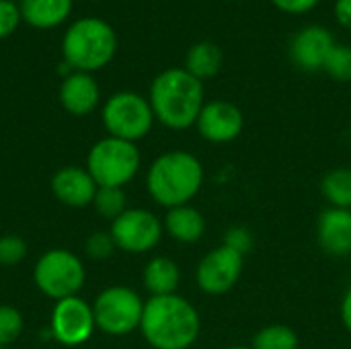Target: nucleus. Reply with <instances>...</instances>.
I'll list each match as a JSON object with an SVG mask.
<instances>
[{
    "label": "nucleus",
    "instance_id": "f257e3e1",
    "mask_svg": "<svg viewBox=\"0 0 351 349\" xmlns=\"http://www.w3.org/2000/svg\"><path fill=\"white\" fill-rule=\"evenodd\" d=\"M142 337L152 349H189L202 333L197 309L179 294L150 296L140 323Z\"/></svg>",
    "mask_w": 351,
    "mask_h": 349
},
{
    "label": "nucleus",
    "instance_id": "f03ea898",
    "mask_svg": "<svg viewBox=\"0 0 351 349\" xmlns=\"http://www.w3.org/2000/svg\"><path fill=\"white\" fill-rule=\"evenodd\" d=\"M148 101L154 119L169 130L181 132L195 125L206 105L204 82L185 68H169L152 80Z\"/></svg>",
    "mask_w": 351,
    "mask_h": 349
},
{
    "label": "nucleus",
    "instance_id": "7ed1b4c3",
    "mask_svg": "<svg viewBox=\"0 0 351 349\" xmlns=\"http://www.w3.org/2000/svg\"><path fill=\"white\" fill-rule=\"evenodd\" d=\"M204 165L187 150L160 154L146 173L148 195L162 208L187 206L204 187Z\"/></svg>",
    "mask_w": 351,
    "mask_h": 349
},
{
    "label": "nucleus",
    "instance_id": "20e7f679",
    "mask_svg": "<svg viewBox=\"0 0 351 349\" xmlns=\"http://www.w3.org/2000/svg\"><path fill=\"white\" fill-rule=\"evenodd\" d=\"M117 37L109 23L101 19H80L64 35V58L78 72L107 66L115 53Z\"/></svg>",
    "mask_w": 351,
    "mask_h": 349
},
{
    "label": "nucleus",
    "instance_id": "39448f33",
    "mask_svg": "<svg viewBox=\"0 0 351 349\" xmlns=\"http://www.w3.org/2000/svg\"><path fill=\"white\" fill-rule=\"evenodd\" d=\"M142 156L134 142L107 136L99 140L86 156V171L97 187H125L140 171Z\"/></svg>",
    "mask_w": 351,
    "mask_h": 349
},
{
    "label": "nucleus",
    "instance_id": "423d86ee",
    "mask_svg": "<svg viewBox=\"0 0 351 349\" xmlns=\"http://www.w3.org/2000/svg\"><path fill=\"white\" fill-rule=\"evenodd\" d=\"M33 280L41 294L58 302L78 296L84 286L86 272L76 253L68 249H49L35 261Z\"/></svg>",
    "mask_w": 351,
    "mask_h": 349
},
{
    "label": "nucleus",
    "instance_id": "0eeeda50",
    "mask_svg": "<svg viewBox=\"0 0 351 349\" xmlns=\"http://www.w3.org/2000/svg\"><path fill=\"white\" fill-rule=\"evenodd\" d=\"M95 325L101 333L111 337H125L140 329L144 315V300L134 288L109 286L93 302Z\"/></svg>",
    "mask_w": 351,
    "mask_h": 349
},
{
    "label": "nucleus",
    "instance_id": "6e6552de",
    "mask_svg": "<svg viewBox=\"0 0 351 349\" xmlns=\"http://www.w3.org/2000/svg\"><path fill=\"white\" fill-rule=\"evenodd\" d=\"M154 123V113L150 107V101L144 99L138 93L121 91L109 97V101L103 107V125L109 132V136L138 142L148 136Z\"/></svg>",
    "mask_w": 351,
    "mask_h": 349
},
{
    "label": "nucleus",
    "instance_id": "1a4fd4ad",
    "mask_svg": "<svg viewBox=\"0 0 351 349\" xmlns=\"http://www.w3.org/2000/svg\"><path fill=\"white\" fill-rule=\"evenodd\" d=\"M165 226L158 216L144 208H128L111 222L109 234L119 251L130 255L150 253L162 239Z\"/></svg>",
    "mask_w": 351,
    "mask_h": 349
},
{
    "label": "nucleus",
    "instance_id": "9d476101",
    "mask_svg": "<svg viewBox=\"0 0 351 349\" xmlns=\"http://www.w3.org/2000/svg\"><path fill=\"white\" fill-rule=\"evenodd\" d=\"M245 257L226 245L206 253L195 267V284L208 296L228 294L241 280Z\"/></svg>",
    "mask_w": 351,
    "mask_h": 349
},
{
    "label": "nucleus",
    "instance_id": "9b49d317",
    "mask_svg": "<svg viewBox=\"0 0 351 349\" xmlns=\"http://www.w3.org/2000/svg\"><path fill=\"white\" fill-rule=\"evenodd\" d=\"M95 315L93 304L78 296H70L64 300H58L51 319H49V331L53 339L66 348H76L86 344L95 333Z\"/></svg>",
    "mask_w": 351,
    "mask_h": 349
},
{
    "label": "nucleus",
    "instance_id": "f8f14e48",
    "mask_svg": "<svg viewBox=\"0 0 351 349\" xmlns=\"http://www.w3.org/2000/svg\"><path fill=\"white\" fill-rule=\"evenodd\" d=\"M197 134L210 144H228L234 142L245 128V115L241 107L230 101L216 99L208 101L199 111L195 121Z\"/></svg>",
    "mask_w": 351,
    "mask_h": 349
},
{
    "label": "nucleus",
    "instance_id": "ddd939ff",
    "mask_svg": "<svg viewBox=\"0 0 351 349\" xmlns=\"http://www.w3.org/2000/svg\"><path fill=\"white\" fill-rule=\"evenodd\" d=\"M333 45L335 39L329 29H325L323 25H306L292 35L288 51L296 68L304 72H317L323 70Z\"/></svg>",
    "mask_w": 351,
    "mask_h": 349
},
{
    "label": "nucleus",
    "instance_id": "4468645a",
    "mask_svg": "<svg viewBox=\"0 0 351 349\" xmlns=\"http://www.w3.org/2000/svg\"><path fill=\"white\" fill-rule=\"evenodd\" d=\"M97 183L86 169L76 165L62 167L51 177V193L53 197L68 208H86L93 206L97 195Z\"/></svg>",
    "mask_w": 351,
    "mask_h": 349
},
{
    "label": "nucleus",
    "instance_id": "2eb2a0df",
    "mask_svg": "<svg viewBox=\"0 0 351 349\" xmlns=\"http://www.w3.org/2000/svg\"><path fill=\"white\" fill-rule=\"evenodd\" d=\"M319 247L331 257L351 255V210L327 208L317 220Z\"/></svg>",
    "mask_w": 351,
    "mask_h": 349
},
{
    "label": "nucleus",
    "instance_id": "dca6fc26",
    "mask_svg": "<svg viewBox=\"0 0 351 349\" xmlns=\"http://www.w3.org/2000/svg\"><path fill=\"white\" fill-rule=\"evenodd\" d=\"M60 101L68 113L88 115L99 103V84L86 72H74L62 82Z\"/></svg>",
    "mask_w": 351,
    "mask_h": 349
},
{
    "label": "nucleus",
    "instance_id": "f3484780",
    "mask_svg": "<svg viewBox=\"0 0 351 349\" xmlns=\"http://www.w3.org/2000/svg\"><path fill=\"white\" fill-rule=\"evenodd\" d=\"M162 226H165V232L173 241L183 243V245H193L206 232V218L197 208L187 204V206H177V208L167 210Z\"/></svg>",
    "mask_w": 351,
    "mask_h": 349
},
{
    "label": "nucleus",
    "instance_id": "a211bd4d",
    "mask_svg": "<svg viewBox=\"0 0 351 349\" xmlns=\"http://www.w3.org/2000/svg\"><path fill=\"white\" fill-rule=\"evenodd\" d=\"M142 282H144V288L150 292V296L177 294V288L181 282L179 265L171 257H165V255L152 257L142 272Z\"/></svg>",
    "mask_w": 351,
    "mask_h": 349
},
{
    "label": "nucleus",
    "instance_id": "6ab92c4d",
    "mask_svg": "<svg viewBox=\"0 0 351 349\" xmlns=\"http://www.w3.org/2000/svg\"><path fill=\"white\" fill-rule=\"evenodd\" d=\"M222 64H224V53L220 45H216L214 41H197L187 49L183 68L197 80L206 82L220 74Z\"/></svg>",
    "mask_w": 351,
    "mask_h": 349
},
{
    "label": "nucleus",
    "instance_id": "aec40b11",
    "mask_svg": "<svg viewBox=\"0 0 351 349\" xmlns=\"http://www.w3.org/2000/svg\"><path fill=\"white\" fill-rule=\"evenodd\" d=\"M72 8V0H23V19L39 29H49L60 25Z\"/></svg>",
    "mask_w": 351,
    "mask_h": 349
},
{
    "label": "nucleus",
    "instance_id": "412c9836",
    "mask_svg": "<svg viewBox=\"0 0 351 349\" xmlns=\"http://www.w3.org/2000/svg\"><path fill=\"white\" fill-rule=\"evenodd\" d=\"M321 193L331 208L351 210V169L341 167L329 171L321 181Z\"/></svg>",
    "mask_w": 351,
    "mask_h": 349
},
{
    "label": "nucleus",
    "instance_id": "4be33fe9",
    "mask_svg": "<svg viewBox=\"0 0 351 349\" xmlns=\"http://www.w3.org/2000/svg\"><path fill=\"white\" fill-rule=\"evenodd\" d=\"M298 333L288 325H267L253 337L251 349H298Z\"/></svg>",
    "mask_w": 351,
    "mask_h": 349
},
{
    "label": "nucleus",
    "instance_id": "5701e85b",
    "mask_svg": "<svg viewBox=\"0 0 351 349\" xmlns=\"http://www.w3.org/2000/svg\"><path fill=\"white\" fill-rule=\"evenodd\" d=\"M93 208L97 210V214L101 218L113 222L128 210L123 189L121 187H99L97 195L93 200Z\"/></svg>",
    "mask_w": 351,
    "mask_h": 349
},
{
    "label": "nucleus",
    "instance_id": "b1692460",
    "mask_svg": "<svg viewBox=\"0 0 351 349\" xmlns=\"http://www.w3.org/2000/svg\"><path fill=\"white\" fill-rule=\"evenodd\" d=\"M323 72H327L337 82H350L351 80V47L335 43L329 51Z\"/></svg>",
    "mask_w": 351,
    "mask_h": 349
},
{
    "label": "nucleus",
    "instance_id": "393cba45",
    "mask_svg": "<svg viewBox=\"0 0 351 349\" xmlns=\"http://www.w3.org/2000/svg\"><path fill=\"white\" fill-rule=\"evenodd\" d=\"M23 327H25V321H23L21 311L8 304H0V346L6 348L14 344L21 337Z\"/></svg>",
    "mask_w": 351,
    "mask_h": 349
},
{
    "label": "nucleus",
    "instance_id": "a878e982",
    "mask_svg": "<svg viewBox=\"0 0 351 349\" xmlns=\"http://www.w3.org/2000/svg\"><path fill=\"white\" fill-rule=\"evenodd\" d=\"M27 257V243L16 234L0 237V265L12 267Z\"/></svg>",
    "mask_w": 351,
    "mask_h": 349
},
{
    "label": "nucleus",
    "instance_id": "bb28decb",
    "mask_svg": "<svg viewBox=\"0 0 351 349\" xmlns=\"http://www.w3.org/2000/svg\"><path fill=\"white\" fill-rule=\"evenodd\" d=\"M115 243L113 237L109 232H93L86 243H84V253L93 259V261H105L113 255L115 251Z\"/></svg>",
    "mask_w": 351,
    "mask_h": 349
},
{
    "label": "nucleus",
    "instance_id": "cd10ccee",
    "mask_svg": "<svg viewBox=\"0 0 351 349\" xmlns=\"http://www.w3.org/2000/svg\"><path fill=\"white\" fill-rule=\"evenodd\" d=\"M226 247H230L232 251L241 253L243 257H247V253L253 251L255 245V237L247 226H230L224 234V243Z\"/></svg>",
    "mask_w": 351,
    "mask_h": 349
},
{
    "label": "nucleus",
    "instance_id": "c85d7f7f",
    "mask_svg": "<svg viewBox=\"0 0 351 349\" xmlns=\"http://www.w3.org/2000/svg\"><path fill=\"white\" fill-rule=\"evenodd\" d=\"M19 16H21V8H16L10 0H0V39L16 29Z\"/></svg>",
    "mask_w": 351,
    "mask_h": 349
},
{
    "label": "nucleus",
    "instance_id": "c756f323",
    "mask_svg": "<svg viewBox=\"0 0 351 349\" xmlns=\"http://www.w3.org/2000/svg\"><path fill=\"white\" fill-rule=\"evenodd\" d=\"M269 2L286 14H304L311 12L315 6H319L321 0H269Z\"/></svg>",
    "mask_w": 351,
    "mask_h": 349
},
{
    "label": "nucleus",
    "instance_id": "7c9ffc66",
    "mask_svg": "<svg viewBox=\"0 0 351 349\" xmlns=\"http://www.w3.org/2000/svg\"><path fill=\"white\" fill-rule=\"evenodd\" d=\"M333 16L343 29L351 31V0H335Z\"/></svg>",
    "mask_w": 351,
    "mask_h": 349
},
{
    "label": "nucleus",
    "instance_id": "2f4dec72",
    "mask_svg": "<svg viewBox=\"0 0 351 349\" xmlns=\"http://www.w3.org/2000/svg\"><path fill=\"white\" fill-rule=\"evenodd\" d=\"M341 323L351 333V288L346 292V296L341 300Z\"/></svg>",
    "mask_w": 351,
    "mask_h": 349
},
{
    "label": "nucleus",
    "instance_id": "473e14b6",
    "mask_svg": "<svg viewBox=\"0 0 351 349\" xmlns=\"http://www.w3.org/2000/svg\"><path fill=\"white\" fill-rule=\"evenodd\" d=\"M228 349H251V348H247V346H232V348H228Z\"/></svg>",
    "mask_w": 351,
    "mask_h": 349
},
{
    "label": "nucleus",
    "instance_id": "72a5a7b5",
    "mask_svg": "<svg viewBox=\"0 0 351 349\" xmlns=\"http://www.w3.org/2000/svg\"><path fill=\"white\" fill-rule=\"evenodd\" d=\"M0 349H6V348H2V346H0Z\"/></svg>",
    "mask_w": 351,
    "mask_h": 349
}]
</instances>
